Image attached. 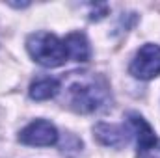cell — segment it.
Wrapping results in <instances>:
<instances>
[{"mask_svg":"<svg viewBox=\"0 0 160 158\" xmlns=\"http://www.w3.org/2000/svg\"><path fill=\"white\" fill-rule=\"evenodd\" d=\"M60 91L65 104L78 114L99 110L108 99V84L93 73H69L60 82Z\"/></svg>","mask_w":160,"mask_h":158,"instance_id":"obj_1","label":"cell"},{"mask_svg":"<svg viewBox=\"0 0 160 158\" xmlns=\"http://www.w3.org/2000/svg\"><path fill=\"white\" fill-rule=\"evenodd\" d=\"M26 48L34 62H38L43 67H60L67 62V50L63 41L48 32L32 34L26 41Z\"/></svg>","mask_w":160,"mask_h":158,"instance_id":"obj_2","label":"cell"},{"mask_svg":"<svg viewBox=\"0 0 160 158\" xmlns=\"http://www.w3.org/2000/svg\"><path fill=\"white\" fill-rule=\"evenodd\" d=\"M128 126L138 141V158H160V140L155 136L147 121L138 114H128Z\"/></svg>","mask_w":160,"mask_h":158,"instance_id":"obj_3","label":"cell"},{"mask_svg":"<svg viewBox=\"0 0 160 158\" xmlns=\"http://www.w3.org/2000/svg\"><path fill=\"white\" fill-rule=\"evenodd\" d=\"M130 75L136 77L140 80H151L155 77L160 75V47L153 45V43H147L143 45L132 63H130Z\"/></svg>","mask_w":160,"mask_h":158,"instance_id":"obj_4","label":"cell"},{"mask_svg":"<svg viewBox=\"0 0 160 158\" xmlns=\"http://www.w3.org/2000/svg\"><path fill=\"white\" fill-rule=\"evenodd\" d=\"M19 140L21 143L32 145V147H50L58 141V130L52 123L45 119H38L21 130Z\"/></svg>","mask_w":160,"mask_h":158,"instance_id":"obj_5","label":"cell"},{"mask_svg":"<svg viewBox=\"0 0 160 158\" xmlns=\"http://www.w3.org/2000/svg\"><path fill=\"white\" fill-rule=\"evenodd\" d=\"M93 132H95V138H97L102 145H110V147H121V145L127 143V140H128L127 128H125L123 125L99 123Z\"/></svg>","mask_w":160,"mask_h":158,"instance_id":"obj_6","label":"cell"},{"mask_svg":"<svg viewBox=\"0 0 160 158\" xmlns=\"http://www.w3.org/2000/svg\"><path fill=\"white\" fill-rule=\"evenodd\" d=\"M63 45H65L69 60H73V62H88L89 60V54H91L89 52V43H88L84 34H80V32L69 34L63 39Z\"/></svg>","mask_w":160,"mask_h":158,"instance_id":"obj_7","label":"cell"},{"mask_svg":"<svg viewBox=\"0 0 160 158\" xmlns=\"http://www.w3.org/2000/svg\"><path fill=\"white\" fill-rule=\"evenodd\" d=\"M30 97L34 101H47V99H52L60 93V80L50 78V77H41L36 78L30 84V89H28Z\"/></svg>","mask_w":160,"mask_h":158,"instance_id":"obj_8","label":"cell"}]
</instances>
